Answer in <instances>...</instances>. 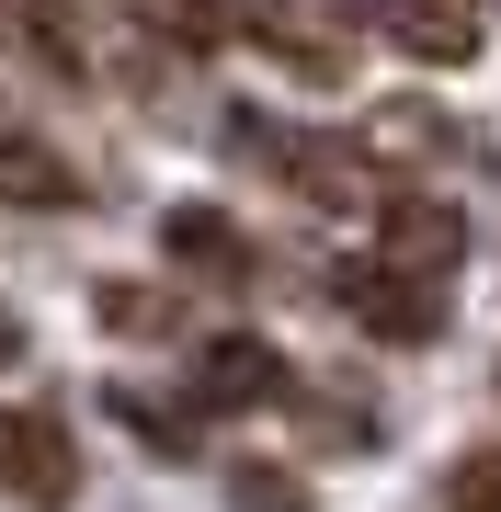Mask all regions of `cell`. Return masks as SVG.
Masks as SVG:
<instances>
[{"instance_id":"obj_9","label":"cell","mask_w":501,"mask_h":512,"mask_svg":"<svg viewBox=\"0 0 501 512\" xmlns=\"http://www.w3.org/2000/svg\"><path fill=\"white\" fill-rule=\"evenodd\" d=\"M240 35H251V46H274L297 80H342V35L308 12V0H240Z\"/></svg>"},{"instance_id":"obj_10","label":"cell","mask_w":501,"mask_h":512,"mask_svg":"<svg viewBox=\"0 0 501 512\" xmlns=\"http://www.w3.org/2000/svg\"><path fill=\"white\" fill-rule=\"evenodd\" d=\"M103 410H114V421H126V433H137V444H149V456H160V467H183V456H194V433H183V410H160V399H149V387H103Z\"/></svg>"},{"instance_id":"obj_3","label":"cell","mask_w":501,"mask_h":512,"mask_svg":"<svg viewBox=\"0 0 501 512\" xmlns=\"http://www.w3.org/2000/svg\"><path fill=\"white\" fill-rule=\"evenodd\" d=\"M0 490L23 512H69L80 501V444L57 410H0Z\"/></svg>"},{"instance_id":"obj_2","label":"cell","mask_w":501,"mask_h":512,"mask_svg":"<svg viewBox=\"0 0 501 512\" xmlns=\"http://www.w3.org/2000/svg\"><path fill=\"white\" fill-rule=\"evenodd\" d=\"M228 148H262V171H274L285 194H308V205H365V160L353 148H319V137H297V126H274V114H228Z\"/></svg>"},{"instance_id":"obj_13","label":"cell","mask_w":501,"mask_h":512,"mask_svg":"<svg viewBox=\"0 0 501 512\" xmlns=\"http://www.w3.org/2000/svg\"><path fill=\"white\" fill-rule=\"evenodd\" d=\"M103 319H114V330H149V342H160V330H171V296H149V285H103Z\"/></svg>"},{"instance_id":"obj_11","label":"cell","mask_w":501,"mask_h":512,"mask_svg":"<svg viewBox=\"0 0 501 512\" xmlns=\"http://www.w3.org/2000/svg\"><path fill=\"white\" fill-rule=\"evenodd\" d=\"M228 512H308V478L274 467V456H240L228 467Z\"/></svg>"},{"instance_id":"obj_14","label":"cell","mask_w":501,"mask_h":512,"mask_svg":"<svg viewBox=\"0 0 501 512\" xmlns=\"http://www.w3.org/2000/svg\"><path fill=\"white\" fill-rule=\"evenodd\" d=\"M12 365H23V319L0 308V376H12Z\"/></svg>"},{"instance_id":"obj_6","label":"cell","mask_w":501,"mask_h":512,"mask_svg":"<svg viewBox=\"0 0 501 512\" xmlns=\"http://www.w3.org/2000/svg\"><path fill=\"white\" fill-rule=\"evenodd\" d=\"M456 148H467V126H456V114L445 103H376L365 114V137H353V160H376V171H433V160H456Z\"/></svg>"},{"instance_id":"obj_1","label":"cell","mask_w":501,"mask_h":512,"mask_svg":"<svg viewBox=\"0 0 501 512\" xmlns=\"http://www.w3.org/2000/svg\"><path fill=\"white\" fill-rule=\"evenodd\" d=\"M331 308L365 330V342H445V285L399 274L388 251H342L331 262Z\"/></svg>"},{"instance_id":"obj_12","label":"cell","mask_w":501,"mask_h":512,"mask_svg":"<svg viewBox=\"0 0 501 512\" xmlns=\"http://www.w3.org/2000/svg\"><path fill=\"white\" fill-rule=\"evenodd\" d=\"M445 512H501V444H467L445 467Z\"/></svg>"},{"instance_id":"obj_4","label":"cell","mask_w":501,"mask_h":512,"mask_svg":"<svg viewBox=\"0 0 501 512\" xmlns=\"http://www.w3.org/2000/svg\"><path fill=\"white\" fill-rule=\"evenodd\" d=\"M194 399L205 410H274V399H297V376H285V353L262 330H205L194 342Z\"/></svg>"},{"instance_id":"obj_8","label":"cell","mask_w":501,"mask_h":512,"mask_svg":"<svg viewBox=\"0 0 501 512\" xmlns=\"http://www.w3.org/2000/svg\"><path fill=\"white\" fill-rule=\"evenodd\" d=\"M160 251L183 262L194 285H251L262 262H251V239H240V217H228V205H171L160 217Z\"/></svg>"},{"instance_id":"obj_7","label":"cell","mask_w":501,"mask_h":512,"mask_svg":"<svg viewBox=\"0 0 501 512\" xmlns=\"http://www.w3.org/2000/svg\"><path fill=\"white\" fill-rule=\"evenodd\" d=\"M376 251H388L399 274H433V285H445L456 262H467V217H456L445 194H399L388 217H376Z\"/></svg>"},{"instance_id":"obj_5","label":"cell","mask_w":501,"mask_h":512,"mask_svg":"<svg viewBox=\"0 0 501 512\" xmlns=\"http://www.w3.org/2000/svg\"><path fill=\"white\" fill-rule=\"evenodd\" d=\"M365 23H376L399 57H422V69H467L479 35H490L479 0H365Z\"/></svg>"}]
</instances>
